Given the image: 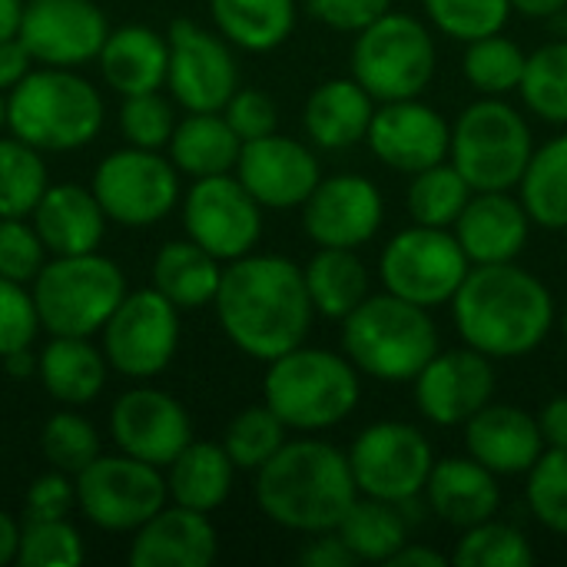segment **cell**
Here are the masks:
<instances>
[{
	"label": "cell",
	"mask_w": 567,
	"mask_h": 567,
	"mask_svg": "<svg viewBox=\"0 0 567 567\" xmlns=\"http://www.w3.org/2000/svg\"><path fill=\"white\" fill-rule=\"evenodd\" d=\"M535 153L525 116L498 96L472 103L452 126V166L475 193L515 189Z\"/></svg>",
	"instance_id": "obj_8"
},
{
	"label": "cell",
	"mask_w": 567,
	"mask_h": 567,
	"mask_svg": "<svg viewBox=\"0 0 567 567\" xmlns=\"http://www.w3.org/2000/svg\"><path fill=\"white\" fill-rule=\"evenodd\" d=\"M23 10H27V0H0V40L20 37Z\"/></svg>",
	"instance_id": "obj_59"
},
{
	"label": "cell",
	"mask_w": 567,
	"mask_h": 567,
	"mask_svg": "<svg viewBox=\"0 0 567 567\" xmlns=\"http://www.w3.org/2000/svg\"><path fill=\"white\" fill-rule=\"evenodd\" d=\"M216 555L219 535L209 515L169 502L133 532L126 558L133 567H209Z\"/></svg>",
	"instance_id": "obj_24"
},
{
	"label": "cell",
	"mask_w": 567,
	"mask_h": 567,
	"mask_svg": "<svg viewBox=\"0 0 567 567\" xmlns=\"http://www.w3.org/2000/svg\"><path fill=\"white\" fill-rule=\"evenodd\" d=\"M233 173L262 209H296L322 179L316 153L282 133L243 143Z\"/></svg>",
	"instance_id": "obj_21"
},
{
	"label": "cell",
	"mask_w": 567,
	"mask_h": 567,
	"mask_svg": "<svg viewBox=\"0 0 567 567\" xmlns=\"http://www.w3.org/2000/svg\"><path fill=\"white\" fill-rule=\"evenodd\" d=\"M239 150H243V140L226 123L223 110L186 113L183 120H176V130L166 143V153L173 166L179 169V176H193V179L233 173Z\"/></svg>",
	"instance_id": "obj_32"
},
{
	"label": "cell",
	"mask_w": 567,
	"mask_h": 567,
	"mask_svg": "<svg viewBox=\"0 0 567 567\" xmlns=\"http://www.w3.org/2000/svg\"><path fill=\"white\" fill-rule=\"evenodd\" d=\"M375 113L372 93L355 80H326L319 83L302 110L306 133L322 150H349L365 140Z\"/></svg>",
	"instance_id": "obj_30"
},
{
	"label": "cell",
	"mask_w": 567,
	"mask_h": 567,
	"mask_svg": "<svg viewBox=\"0 0 567 567\" xmlns=\"http://www.w3.org/2000/svg\"><path fill=\"white\" fill-rule=\"evenodd\" d=\"M236 465L226 455L223 442H189L169 465H166V488H169V502L193 508V512H216L229 492H233V478H236Z\"/></svg>",
	"instance_id": "obj_31"
},
{
	"label": "cell",
	"mask_w": 567,
	"mask_h": 567,
	"mask_svg": "<svg viewBox=\"0 0 567 567\" xmlns=\"http://www.w3.org/2000/svg\"><path fill=\"white\" fill-rule=\"evenodd\" d=\"M110 223L146 229L173 213L179 203V169L159 150L123 146L103 156L90 179Z\"/></svg>",
	"instance_id": "obj_10"
},
{
	"label": "cell",
	"mask_w": 567,
	"mask_h": 567,
	"mask_svg": "<svg viewBox=\"0 0 567 567\" xmlns=\"http://www.w3.org/2000/svg\"><path fill=\"white\" fill-rule=\"evenodd\" d=\"M429 20L452 40L472 43L478 37L502 33L512 3L508 0H422Z\"/></svg>",
	"instance_id": "obj_46"
},
{
	"label": "cell",
	"mask_w": 567,
	"mask_h": 567,
	"mask_svg": "<svg viewBox=\"0 0 567 567\" xmlns=\"http://www.w3.org/2000/svg\"><path fill=\"white\" fill-rule=\"evenodd\" d=\"M30 292L40 326L50 336L93 339L130 289L123 269L96 249L80 256H50L30 282Z\"/></svg>",
	"instance_id": "obj_7"
},
{
	"label": "cell",
	"mask_w": 567,
	"mask_h": 567,
	"mask_svg": "<svg viewBox=\"0 0 567 567\" xmlns=\"http://www.w3.org/2000/svg\"><path fill=\"white\" fill-rule=\"evenodd\" d=\"M425 502L445 525L465 532L498 515L502 488L498 475L488 472L482 462L468 458H442L432 465V475L425 482Z\"/></svg>",
	"instance_id": "obj_27"
},
{
	"label": "cell",
	"mask_w": 567,
	"mask_h": 567,
	"mask_svg": "<svg viewBox=\"0 0 567 567\" xmlns=\"http://www.w3.org/2000/svg\"><path fill=\"white\" fill-rule=\"evenodd\" d=\"M369 150L395 173H422L435 163H445L452 146V126L439 110L415 100H389L375 106L369 133Z\"/></svg>",
	"instance_id": "obj_20"
},
{
	"label": "cell",
	"mask_w": 567,
	"mask_h": 567,
	"mask_svg": "<svg viewBox=\"0 0 567 567\" xmlns=\"http://www.w3.org/2000/svg\"><path fill=\"white\" fill-rule=\"evenodd\" d=\"M452 565L458 567H532L535 565V551L532 542L512 528L502 525L495 518L465 528L462 542L452 551Z\"/></svg>",
	"instance_id": "obj_44"
},
{
	"label": "cell",
	"mask_w": 567,
	"mask_h": 567,
	"mask_svg": "<svg viewBox=\"0 0 567 567\" xmlns=\"http://www.w3.org/2000/svg\"><path fill=\"white\" fill-rule=\"evenodd\" d=\"M176 130V113L169 106L166 96H159V90L153 93H136V96H123L120 106V133L130 146L140 150H163L169 143Z\"/></svg>",
	"instance_id": "obj_48"
},
{
	"label": "cell",
	"mask_w": 567,
	"mask_h": 567,
	"mask_svg": "<svg viewBox=\"0 0 567 567\" xmlns=\"http://www.w3.org/2000/svg\"><path fill=\"white\" fill-rule=\"evenodd\" d=\"M522 203L542 229H567V136L532 153L522 176Z\"/></svg>",
	"instance_id": "obj_37"
},
{
	"label": "cell",
	"mask_w": 567,
	"mask_h": 567,
	"mask_svg": "<svg viewBox=\"0 0 567 567\" xmlns=\"http://www.w3.org/2000/svg\"><path fill=\"white\" fill-rule=\"evenodd\" d=\"M103 336V355L110 369L126 379H156L179 349V309L156 289H133L120 299Z\"/></svg>",
	"instance_id": "obj_13"
},
{
	"label": "cell",
	"mask_w": 567,
	"mask_h": 567,
	"mask_svg": "<svg viewBox=\"0 0 567 567\" xmlns=\"http://www.w3.org/2000/svg\"><path fill=\"white\" fill-rule=\"evenodd\" d=\"M495 395L492 359L478 349L435 352L429 365L415 375V405L419 412L442 429L465 425L475 419Z\"/></svg>",
	"instance_id": "obj_19"
},
{
	"label": "cell",
	"mask_w": 567,
	"mask_h": 567,
	"mask_svg": "<svg viewBox=\"0 0 567 567\" xmlns=\"http://www.w3.org/2000/svg\"><path fill=\"white\" fill-rule=\"evenodd\" d=\"M525 63L528 53L502 33L478 37L465 50V76L485 96H505L518 90L525 76Z\"/></svg>",
	"instance_id": "obj_41"
},
{
	"label": "cell",
	"mask_w": 567,
	"mask_h": 567,
	"mask_svg": "<svg viewBox=\"0 0 567 567\" xmlns=\"http://www.w3.org/2000/svg\"><path fill=\"white\" fill-rule=\"evenodd\" d=\"M518 90L535 116L567 123V40L545 43L528 56Z\"/></svg>",
	"instance_id": "obj_42"
},
{
	"label": "cell",
	"mask_w": 567,
	"mask_h": 567,
	"mask_svg": "<svg viewBox=\"0 0 567 567\" xmlns=\"http://www.w3.org/2000/svg\"><path fill=\"white\" fill-rule=\"evenodd\" d=\"M50 252L30 223V216H3L0 219V276L30 286L37 272L47 266Z\"/></svg>",
	"instance_id": "obj_49"
},
{
	"label": "cell",
	"mask_w": 567,
	"mask_h": 567,
	"mask_svg": "<svg viewBox=\"0 0 567 567\" xmlns=\"http://www.w3.org/2000/svg\"><path fill=\"white\" fill-rule=\"evenodd\" d=\"M299 561L306 567H352L355 555L349 551V545L342 542L339 532H322V535H312V542L302 548Z\"/></svg>",
	"instance_id": "obj_54"
},
{
	"label": "cell",
	"mask_w": 567,
	"mask_h": 567,
	"mask_svg": "<svg viewBox=\"0 0 567 567\" xmlns=\"http://www.w3.org/2000/svg\"><path fill=\"white\" fill-rule=\"evenodd\" d=\"M3 369H7V375H13V379L37 375V355H33L30 349L10 352V355H3Z\"/></svg>",
	"instance_id": "obj_61"
},
{
	"label": "cell",
	"mask_w": 567,
	"mask_h": 567,
	"mask_svg": "<svg viewBox=\"0 0 567 567\" xmlns=\"http://www.w3.org/2000/svg\"><path fill=\"white\" fill-rule=\"evenodd\" d=\"M528 508L555 535L567 538V449H548L528 472Z\"/></svg>",
	"instance_id": "obj_47"
},
{
	"label": "cell",
	"mask_w": 567,
	"mask_h": 567,
	"mask_svg": "<svg viewBox=\"0 0 567 567\" xmlns=\"http://www.w3.org/2000/svg\"><path fill=\"white\" fill-rule=\"evenodd\" d=\"M76 508L103 532L123 535L169 505L163 468L133 455H100L76 478Z\"/></svg>",
	"instance_id": "obj_12"
},
{
	"label": "cell",
	"mask_w": 567,
	"mask_h": 567,
	"mask_svg": "<svg viewBox=\"0 0 567 567\" xmlns=\"http://www.w3.org/2000/svg\"><path fill=\"white\" fill-rule=\"evenodd\" d=\"M219 279H223V262L189 236L166 243L153 259V286L179 312L213 306L219 292Z\"/></svg>",
	"instance_id": "obj_33"
},
{
	"label": "cell",
	"mask_w": 567,
	"mask_h": 567,
	"mask_svg": "<svg viewBox=\"0 0 567 567\" xmlns=\"http://www.w3.org/2000/svg\"><path fill=\"white\" fill-rule=\"evenodd\" d=\"M561 326H565V342H567V309H565V319H561Z\"/></svg>",
	"instance_id": "obj_63"
},
{
	"label": "cell",
	"mask_w": 567,
	"mask_h": 567,
	"mask_svg": "<svg viewBox=\"0 0 567 567\" xmlns=\"http://www.w3.org/2000/svg\"><path fill=\"white\" fill-rule=\"evenodd\" d=\"M110 375V362L103 349H96L83 336H50V342L37 352V379L50 399L60 405H86L93 402Z\"/></svg>",
	"instance_id": "obj_29"
},
{
	"label": "cell",
	"mask_w": 567,
	"mask_h": 567,
	"mask_svg": "<svg viewBox=\"0 0 567 567\" xmlns=\"http://www.w3.org/2000/svg\"><path fill=\"white\" fill-rule=\"evenodd\" d=\"M452 565V558L439 555L435 548L425 545H402V551H395V558L389 561V567H445Z\"/></svg>",
	"instance_id": "obj_57"
},
{
	"label": "cell",
	"mask_w": 567,
	"mask_h": 567,
	"mask_svg": "<svg viewBox=\"0 0 567 567\" xmlns=\"http://www.w3.org/2000/svg\"><path fill=\"white\" fill-rule=\"evenodd\" d=\"M166 86L186 113H219L239 90V66L223 33H209L196 20L169 23Z\"/></svg>",
	"instance_id": "obj_16"
},
{
	"label": "cell",
	"mask_w": 567,
	"mask_h": 567,
	"mask_svg": "<svg viewBox=\"0 0 567 567\" xmlns=\"http://www.w3.org/2000/svg\"><path fill=\"white\" fill-rule=\"evenodd\" d=\"M30 223L37 226L50 256H80L100 249L110 219L90 186L50 183L33 206Z\"/></svg>",
	"instance_id": "obj_26"
},
{
	"label": "cell",
	"mask_w": 567,
	"mask_h": 567,
	"mask_svg": "<svg viewBox=\"0 0 567 567\" xmlns=\"http://www.w3.org/2000/svg\"><path fill=\"white\" fill-rule=\"evenodd\" d=\"M382 193L365 176H329L319 179L312 196L302 203V226L316 246L359 249L382 226Z\"/></svg>",
	"instance_id": "obj_22"
},
{
	"label": "cell",
	"mask_w": 567,
	"mask_h": 567,
	"mask_svg": "<svg viewBox=\"0 0 567 567\" xmlns=\"http://www.w3.org/2000/svg\"><path fill=\"white\" fill-rule=\"evenodd\" d=\"M110 435L123 455L166 468L193 442V422L183 402L169 392L136 385L113 402Z\"/></svg>",
	"instance_id": "obj_18"
},
{
	"label": "cell",
	"mask_w": 567,
	"mask_h": 567,
	"mask_svg": "<svg viewBox=\"0 0 567 567\" xmlns=\"http://www.w3.org/2000/svg\"><path fill=\"white\" fill-rule=\"evenodd\" d=\"M40 452L47 458L50 468L66 472V475H80L93 458L103 455L100 445V432L90 419H83L80 412H53L43 429H40Z\"/></svg>",
	"instance_id": "obj_43"
},
{
	"label": "cell",
	"mask_w": 567,
	"mask_h": 567,
	"mask_svg": "<svg viewBox=\"0 0 567 567\" xmlns=\"http://www.w3.org/2000/svg\"><path fill=\"white\" fill-rule=\"evenodd\" d=\"M472 186L452 163H435L412 176L409 186V216L419 226H439L452 229L462 216L465 203L472 199Z\"/></svg>",
	"instance_id": "obj_38"
},
{
	"label": "cell",
	"mask_w": 567,
	"mask_h": 567,
	"mask_svg": "<svg viewBox=\"0 0 567 567\" xmlns=\"http://www.w3.org/2000/svg\"><path fill=\"white\" fill-rule=\"evenodd\" d=\"M17 545H20V522L0 508V567L17 565Z\"/></svg>",
	"instance_id": "obj_58"
},
{
	"label": "cell",
	"mask_w": 567,
	"mask_h": 567,
	"mask_svg": "<svg viewBox=\"0 0 567 567\" xmlns=\"http://www.w3.org/2000/svg\"><path fill=\"white\" fill-rule=\"evenodd\" d=\"M262 402L289 425V432H326L346 422L359 399L362 382L349 355L326 349H292L266 362Z\"/></svg>",
	"instance_id": "obj_6"
},
{
	"label": "cell",
	"mask_w": 567,
	"mask_h": 567,
	"mask_svg": "<svg viewBox=\"0 0 567 567\" xmlns=\"http://www.w3.org/2000/svg\"><path fill=\"white\" fill-rule=\"evenodd\" d=\"M47 186L50 176L43 153L17 136H0V219L30 216Z\"/></svg>",
	"instance_id": "obj_39"
},
{
	"label": "cell",
	"mask_w": 567,
	"mask_h": 567,
	"mask_svg": "<svg viewBox=\"0 0 567 567\" xmlns=\"http://www.w3.org/2000/svg\"><path fill=\"white\" fill-rule=\"evenodd\" d=\"M289 442V425L262 402L243 409L223 435V449L239 472H259Z\"/></svg>",
	"instance_id": "obj_40"
},
{
	"label": "cell",
	"mask_w": 567,
	"mask_h": 567,
	"mask_svg": "<svg viewBox=\"0 0 567 567\" xmlns=\"http://www.w3.org/2000/svg\"><path fill=\"white\" fill-rule=\"evenodd\" d=\"M342 352L359 375L379 382H415L439 352V332L429 309L392 292L365 296L342 319Z\"/></svg>",
	"instance_id": "obj_5"
},
{
	"label": "cell",
	"mask_w": 567,
	"mask_h": 567,
	"mask_svg": "<svg viewBox=\"0 0 567 567\" xmlns=\"http://www.w3.org/2000/svg\"><path fill=\"white\" fill-rule=\"evenodd\" d=\"M336 532L342 535L355 561L389 565L395 551H402V545L409 542V518L395 502L359 495Z\"/></svg>",
	"instance_id": "obj_36"
},
{
	"label": "cell",
	"mask_w": 567,
	"mask_h": 567,
	"mask_svg": "<svg viewBox=\"0 0 567 567\" xmlns=\"http://www.w3.org/2000/svg\"><path fill=\"white\" fill-rule=\"evenodd\" d=\"M223 116L243 143L276 133V123H279V110H276L272 96L262 90H252V86H239L229 96V103L223 106Z\"/></svg>",
	"instance_id": "obj_51"
},
{
	"label": "cell",
	"mask_w": 567,
	"mask_h": 567,
	"mask_svg": "<svg viewBox=\"0 0 567 567\" xmlns=\"http://www.w3.org/2000/svg\"><path fill=\"white\" fill-rule=\"evenodd\" d=\"M528 229L532 216L525 203L512 196V189L472 193V199L452 226L472 266L515 262L528 243Z\"/></svg>",
	"instance_id": "obj_23"
},
{
	"label": "cell",
	"mask_w": 567,
	"mask_h": 567,
	"mask_svg": "<svg viewBox=\"0 0 567 567\" xmlns=\"http://www.w3.org/2000/svg\"><path fill=\"white\" fill-rule=\"evenodd\" d=\"M213 306L226 339L259 362L299 349L316 316L306 272L292 259L259 252L226 262Z\"/></svg>",
	"instance_id": "obj_1"
},
{
	"label": "cell",
	"mask_w": 567,
	"mask_h": 567,
	"mask_svg": "<svg viewBox=\"0 0 567 567\" xmlns=\"http://www.w3.org/2000/svg\"><path fill=\"white\" fill-rule=\"evenodd\" d=\"M110 23L93 0H27L20 40L37 66L76 70L100 56Z\"/></svg>",
	"instance_id": "obj_17"
},
{
	"label": "cell",
	"mask_w": 567,
	"mask_h": 567,
	"mask_svg": "<svg viewBox=\"0 0 567 567\" xmlns=\"http://www.w3.org/2000/svg\"><path fill=\"white\" fill-rule=\"evenodd\" d=\"M100 73L110 90L120 96L153 93L166 86V66H169V40L143 23H126L110 30L100 56Z\"/></svg>",
	"instance_id": "obj_28"
},
{
	"label": "cell",
	"mask_w": 567,
	"mask_h": 567,
	"mask_svg": "<svg viewBox=\"0 0 567 567\" xmlns=\"http://www.w3.org/2000/svg\"><path fill=\"white\" fill-rule=\"evenodd\" d=\"M302 272H306L312 309L326 319L342 322L369 296V272L365 262L355 256V249L319 246V252L309 259Z\"/></svg>",
	"instance_id": "obj_35"
},
{
	"label": "cell",
	"mask_w": 567,
	"mask_h": 567,
	"mask_svg": "<svg viewBox=\"0 0 567 567\" xmlns=\"http://www.w3.org/2000/svg\"><path fill=\"white\" fill-rule=\"evenodd\" d=\"M33 56L30 50L23 47L20 37H10V40H0V90L10 93L30 70H33Z\"/></svg>",
	"instance_id": "obj_55"
},
{
	"label": "cell",
	"mask_w": 567,
	"mask_h": 567,
	"mask_svg": "<svg viewBox=\"0 0 567 567\" xmlns=\"http://www.w3.org/2000/svg\"><path fill=\"white\" fill-rule=\"evenodd\" d=\"M439 53L429 27L409 13L389 10L355 33L352 76L372 93L375 103L415 100L435 80Z\"/></svg>",
	"instance_id": "obj_9"
},
{
	"label": "cell",
	"mask_w": 567,
	"mask_h": 567,
	"mask_svg": "<svg viewBox=\"0 0 567 567\" xmlns=\"http://www.w3.org/2000/svg\"><path fill=\"white\" fill-rule=\"evenodd\" d=\"M183 226L219 262L249 256L262 236V206L236 173L203 176L183 196Z\"/></svg>",
	"instance_id": "obj_15"
},
{
	"label": "cell",
	"mask_w": 567,
	"mask_h": 567,
	"mask_svg": "<svg viewBox=\"0 0 567 567\" xmlns=\"http://www.w3.org/2000/svg\"><path fill=\"white\" fill-rule=\"evenodd\" d=\"M216 30L239 50L269 53L296 27V0H209Z\"/></svg>",
	"instance_id": "obj_34"
},
{
	"label": "cell",
	"mask_w": 567,
	"mask_h": 567,
	"mask_svg": "<svg viewBox=\"0 0 567 567\" xmlns=\"http://www.w3.org/2000/svg\"><path fill=\"white\" fill-rule=\"evenodd\" d=\"M359 495L382 502H409L425 492L435 465L429 439L409 422H375L359 432L349 449Z\"/></svg>",
	"instance_id": "obj_14"
},
{
	"label": "cell",
	"mask_w": 567,
	"mask_h": 567,
	"mask_svg": "<svg viewBox=\"0 0 567 567\" xmlns=\"http://www.w3.org/2000/svg\"><path fill=\"white\" fill-rule=\"evenodd\" d=\"M76 508V482L66 472H43L30 482L23 498V518H70Z\"/></svg>",
	"instance_id": "obj_52"
},
{
	"label": "cell",
	"mask_w": 567,
	"mask_h": 567,
	"mask_svg": "<svg viewBox=\"0 0 567 567\" xmlns=\"http://www.w3.org/2000/svg\"><path fill=\"white\" fill-rule=\"evenodd\" d=\"M538 425H542L545 449H567V395L551 399V402L542 409Z\"/></svg>",
	"instance_id": "obj_56"
},
{
	"label": "cell",
	"mask_w": 567,
	"mask_h": 567,
	"mask_svg": "<svg viewBox=\"0 0 567 567\" xmlns=\"http://www.w3.org/2000/svg\"><path fill=\"white\" fill-rule=\"evenodd\" d=\"M86 558L80 532L70 518H23L17 565L23 567H73Z\"/></svg>",
	"instance_id": "obj_45"
},
{
	"label": "cell",
	"mask_w": 567,
	"mask_h": 567,
	"mask_svg": "<svg viewBox=\"0 0 567 567\" xmlns=\"http://www.w3.org/2000/svg\"><path fill=\"white\" fill-rule=\"evenodd\" d=\"M465 445L468 455L495 475H528L545 455L538 419L525 409L492 402L465 422Z\"/></svg>",
	"instance_id": "obj_25"
},
{
	"label": "cell",
	"mask_w": 567,
	"mask_h": 567,
	"mask_svg": "<svg viewBox=\"0 0 567 567\" xmlns=\"http://www.w3.org/2000/svg\"><path fill=\"white\" fill-rule=\"evenodd\" d=\"M468 269L472 262L462 243L455 239V233L439 226H419V223L395 233L379 259L385 292L415 302L422 309L452 302Z\"/></svg>",
	"instance_id": "obj_11"
},
{
	"label": "cell",
	"mask_w": 567,
	"mask_h": 567,
	"mask_svg": "<svg viewBox=\"0 0 567 567\" xmlns=\"http://www.w3.org/2000/svg\"><path fill=\"white\" fill-rule=\"evenodd\" d=\"M515 13L522 17H532V20H545V17H555L567 7V0H508Z\"/></svg>",
	"instance_id": "obj_60"
},
{
	"label": "cell",
	"mask_w": 567,
	"mask_h": 567,
	"mask_svg": "<svg viewBox=\"0 0 567 567\" xmlns=\"http://www.w3.org/2000/svg\"><path fill=\"white\" fill-rule=\"evenodd\" d=\"M7 126V93L0 90V130Z\"/></svg>",
	"instance_id": "obj_62"
},
{
	"label": "cell",
	"mask_w": 567,
	"mask_h": 567,
	"mask_svg": "<svg viewBox=\"0 0 567 567\" xmlns=\"http://www.w3.org/2000/svg\"><path fill=\"white\" fill-rule=\"evenodd\" d=\"M355 498L359 485L349 455L322 439L286 442L256 472V505L286 532H336Z\"/></svg>",
	"instance_id": "obj_3"
},
{
	"label": "cell",
	"mask_w": 567,
	"mask_h": 567,
	"mask_svg": "<svg viewBox=\"0 0 567 567\" xmlns=\"http://www.w3.org/2000/svg\"><path fill=\"white\" fill-rule=\"evenodd\" d=\"M100 90L66 66H33L7 93L10 136L40 153H70L90 146L103 130Z\"/></svg>",
	"instance_id": "obj_4"
},
{
	"label": "cell",
	"mask_w": 567,
	"mask_h": 567,
	"mask_svg": "<svg viewBox=\"0 0 567 567\" xmlns=\"http://www.w3.org/2000/svg\"><path fill=\"white\" fill-rule=\"evenodd\" d=\"M40 316L30 286L0 276V359L30 349L40 332Z\"/></svg>",
	"instance_id": "obj_50"
},
{
	"label": "cell",
	"mask_w": 567,
	"mask_h": 567,
	"mask_svg": "<svg viewBox=\"0 0 567 567\" xmlns=\"http://www.w3.org/2000/svg\"><path fill=\"white\" fill-rule=\"evenodd\" d=\"M392 10V0H309V13L342 33H359Z\"/></svg>",
	"instance_id": "obj_53"
},
{
	"label": "cell",
	"mask_w": 567,
	"mask_h": 567,
	"mask_svg": "<svg viewBox=\"0 0 567 567\" xmlns=\"http://www.w3.org/2000/svg\"><path fill=\"white\" fill-rule=\"evenodd\" d=\"M452 316L465 346L488 359H522L548 339L555 299L538 276L515 262L472 266L452 296Z\"/></svg>",
	"instance_id": "obj_2"
}]
</instances>
